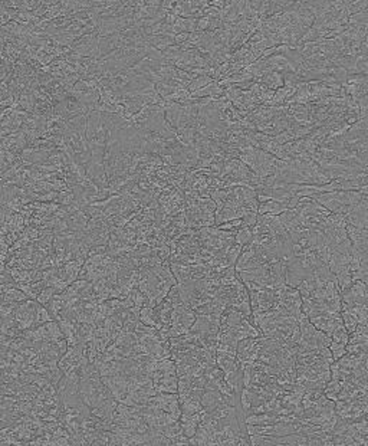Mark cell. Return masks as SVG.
<instances>
[{"label": "cell", "mask_w": 368, "mask_h": 446, "mask_svg": "<svg viewBox=\"0 0 368 446\" xmlns=\"http://www.w3.org/2000/svg\"><path fill=\"white\" fill-rule=\"evenodd\" d=\"M362 196L364 194L355 190H336L315 194L311 199L318 202L321 206L325 207L331 213L344 215L347 217L351 213L352 209L360 203Z\"/></svg>", "instance_id": "obj_1"}]
</instances>
